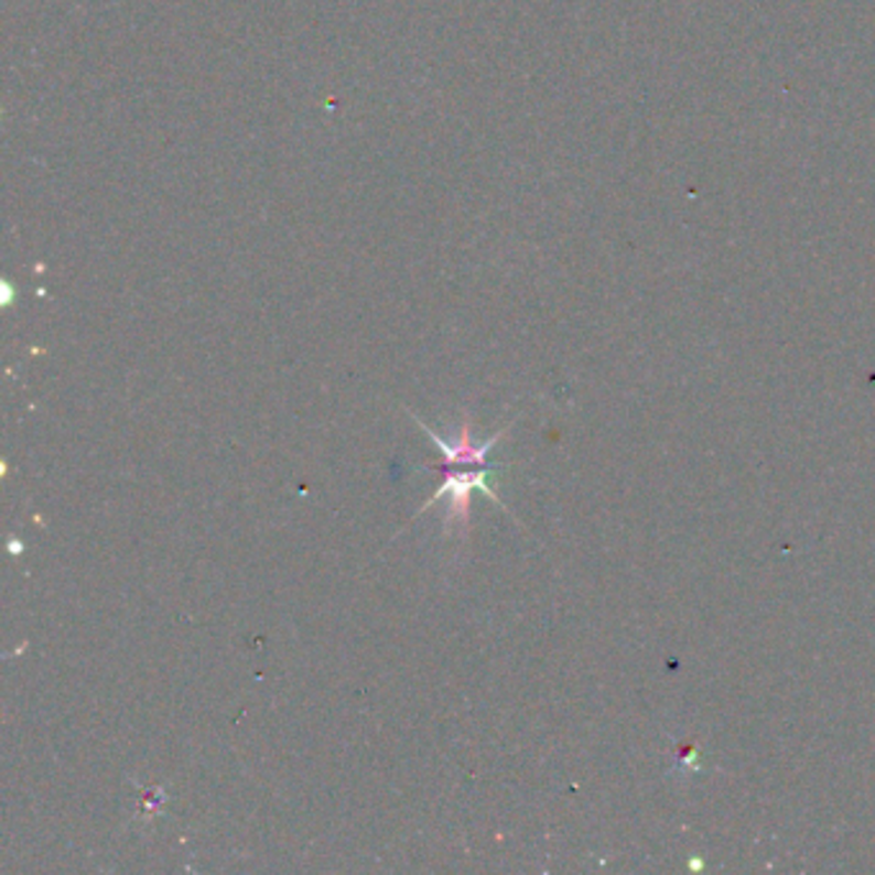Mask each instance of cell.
Instances as JSON below:
<instances>
[{
    "label": "cell",
    "mask_w": 875,
    "mask_h": 875,
    "mask_svg": "<svg viewBox=\"0 0 875 875\" xmlns=\"http://www.w3.org/2000/svg\"><path fill=\"white\" fill-rule=\"evenodd\" d=\"M411 413V411H409ZM413 419H417V424L421 426V432H424L429 440H432L436 447L442 450L444 455V463L436 467V473L442 475V486L436 494H432V498L421 506V511H426L429 506L442 501V498H450V506H447V525L450 527H460L463 529V534H467V529H471V496L473 490H480V494H486L488 498H494V501L506 509L501 498H498L496 488L490 486L488 478L490 473H496L494 467L486 463V455L490 450L496 447V442L501 440L506 429L501 432H496L494 436H488L486 442H475L473 440V432H471V424H463L460 429L457 436H452V440H442L440 434L432 432L429 424H424L417 413H411ZM419 511V514H421Z\"/></svg>",
    "instance_id": "cell-1"
}]
</instances>
